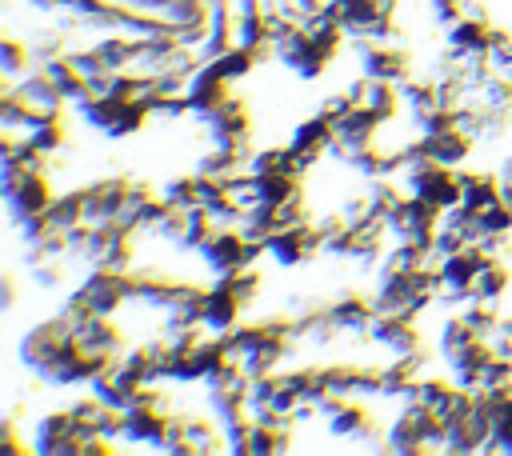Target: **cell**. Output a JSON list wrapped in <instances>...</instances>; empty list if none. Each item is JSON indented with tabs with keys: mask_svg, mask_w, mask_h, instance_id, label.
Here are the masks:
<instances>
[{
	"mask_svg": "<svg viewBox=\"0 0 512 456\" xmlns=\"http://www.w3.org/2000/svg\"><path fill=\"white\" fill-rule=\"evenodd\" d=\"M356 56H360L364 76L392 80V84H404V80L412 76V60H408V52H404V44H400V40H392V44L356 40Z\"/></svg>",
	"mask_w": 512,
	"mask_h": 456,
	"instance_id": "2",
	"label": "cell"
},
{
	"mask_svg": "<svg viewBox=\"0 0 512 456\" xmlns=\"http://www.w3.org/2000/svg\"><path fill=\"white\" fill-rule=\"evenodd\" d=\"M328 432L332 436H348V440H364V436H376V420L360 404V396H348L336 412H328Z\"/></svg>",
	"mask_w": 512,
	"mask_h": 456,
	"instance_id": "13",
	"label": "cell"
},
{
	"mask_svg": "<svg viewBox=\"0 0 512 456\" xmlns=\"http://www.w3.org/2000/svg\"><path fill=\"white\" fill-rule=\"evenodd\" d=\"M328 316L340 332H368L372 316H376V300L372 296H360V292H344L340 300L328 304Z\"/></svg>",
	"mask_w": 512,
	"mask_h": 456,
	"instance_id": "12",
	"label": "cell"
},
{
	"mask_svg": "<svg viewBox=\"0 0 512 456\" xmlns=\"http://www.w3.org/2000/svg\"><path fill=\"white\" fill-rule=\"evenodd\" d=\"M432 8H436V20H444V28H448L452 20H460L464 0H432Z\"/></svg>",
	"mask_w": 512,
	"mask_h": 456,
	"instance_id": "26",
	"label": "cell"
},
{
	"mask_svg": "<svg viewBox=\"0 0 512 456\" xmlns=\"http://www.w3.org/2000/svg\"><path fill=\"white\" fill-rule=\"evenodd\" d=\"M460 316H464V324H468L476 336H484V340L500 328V312H496V304H488V300H468V304H460Z\"/></svg>",
	"mask_w": 512,
	"mask_h": 456,
	"instance_id": "22",
	"label": "cell"
},
{
	"mask_svg": "<svg viewBox=\"0 0 512 456\" xmlns=\"http://www.w3.org/2000/svg\"><path fill=\"white\" fill-rule=\"evenodd\" d=\"M376 4H380L384 12H396V4H400V0H376Z\"/></svg>",
	"mask_w": 512,
	"mask_h": 456,
	"instance_id": "28",
	"label": "cell"
},
{
	"mask_svg": "<svg viewBox=\"0 0 512 456\" xmlns=\"http://www.w3.org/2000/svg\"><path fill=\"white\" fill-rule=\"evenodd\" d=\"M240 312H244V304H240L228 288L208 284V296H204V332L224 336V332L240 328Z\"/></svg>",
	"mask_w": 512,
	"mask_h": 456,
	"instance_id": "11",
	"label": "cell"
},
{
	"mask_svg": "<svg viewBox=\"0 0 512 456\" xmlns=\"http://www.w3.org/2000/svg\"><path fill=\"white\" fill-rule=\"evenodd\" d=\"M352 108H356V104H352V96H348V92H336V96L320 100V108H316V112H324V116H328L332 124H340V120H344V116H348Z\"/></svg>",
	"mask_w": 512,
	"mask_h": 456,
	"instance_id": "25",
	"label": "cell"
},
{
	"mask_svg": "<svg viewBox=\"0 0 512 456\" xmlns=\"http://www.w3.org/2000/svg\"><path fill=\"white\" fill-rule=\"evenodd\" d=\"M44 212H48L52 228H72V224H80V220H84V188H76V192H56Z\"/></svg>",
	"mask_w": 512,
	"mask_h": 456,
	"instance_id": "19",
	"label": "cell"
},
{
	"mask_svg": "<svg viewBox=\"0 0 512 456\" xmlns=\"http://www.w3.org/2000/svg\"><path fill=\"white\" fill-rule=\"evenodd\" d=\"M256 184H260V204L300 200V172H264V176H256Z\"/></svg>",
	"mask_w": 512,
	"mask_h": 456,
	"instance_id": "17",
	"label": "cell"
},
{
	"mask_svg": "<svg viewBox=\"0 0 512 456\" xmlns=\"http://www.w3.org/2000/svg\"><path fill=\"white\" fill-rule=\"evenodd\" d=\"M52 196L56 192H52V184H48L44 172H20V180L4 188V204H8V212H12L16 224L28 220V216H36V212H44L52 204Z\"/></svg>",
	"mask_w": 512,
	"mask_h": 456,
	"instance_id": "5",
	"label": "cell"
},
{
	"mask_svg": "<svg viewBox=\"0 0 512 456\" xmlns=\"http://www.w3.org/2000/svg\"><path fill=\"white\" fill-rule=\"evenodd\" d=\"M32 448L40 456H80V440H76V420L68 408L60 412H44L32 428Z\"/></svg>",
	"mask_w": 512,
	"mask_h": 456,
	"instance_id": "4",
	"label": "cell"
},
{
	"mask_svg": "<svg viewBox=\"0 0 512 456\" xmlns=\"http://www.w3.org/2000/svg\"><path fill=\"white\" fill-rule=\"evenodd\" d=\"M380 120H376V112H368L364 104H356L340 124H336V156L344 160L348 152H356V148H368V144H376V136H380Z\"/></svg>",
	"mask_w": 512,
	"mask_h": 456,
	"instance_id": "9",
	"label": "cell"
},
{
	"mask_svg": "<svg viewBox=\"0 0 512 456\" xmlns=\"http://www.w3.org/2000/svg\"><path fill=\"white\" fill-rule=\"evenodd\" d=\"M72 336H76V344L88 352V356H116L120 352V344H124V332L112 324V316H100V312H92V316H84L80 324H72Z\"/></svg>",
	"mask_w": 512,
	"mask_h": 456,
	"instance_id": "8",
	"label": "cell"
},
{
	"mask_svg": "<svg viewBox=\"0 0 512 456\" xmlns=\"http://www.w3.org/2000/svg\"><path fill=\"white\" fill-rule=\"evenodd\" d=\"M200 256H204V264L212 272H232V268H244L248 264V240H244L240 228H216L204 240Z\"/></svg>",
	"mask_w": 512,
	"mask_h": 456,
	"instance_id": "7",
	"label": "cell"
},
{
	"mask_svg": "<svg viewBox=\"0 0 512 456\" xmlns=\"http://www.w3.org/2000/svg\"><path fill=\"white\" fill-rule=\"evenodd\" d=\"M288 144H292V148L300 152V160L312 168L328 148H336V124H332L324 112H316V116H308V120H300V124L292 128Z\"/></svg>",
	"mask_w": 512,
	"mask_h": 456,
	"instance_id": "6",
	"label": "cell"
},
{
	"mask_svg": "<svg viewBox=\"0 0 512 456\" xmlns=\"http://www.w3.org/2000/svg\"><path fill=\"white\" fill-rule=\"evenodd\" d=\"M400 104H404V96H400V84H392V80H376V76H368V92H364V108H368V112H376V120H380V124H392V120L400 116Z\"/></svg>",
	"mask_w": 512,
	"mask_h": 456,
	"instance_id": "14",
	"label": "cell"
},
{
	"mask_svg": "<svg viewBox=\"0 0 512 456\" xmlns=\"http://www.w3.org/2000/svg\"><path fill=\"white\" fill-rule=\"evenodd\" d=\"M512 276H508V264L500 256H488V264L476 272V284H472V300H488V304H500V296L508 292Z\"/></svg>",
	"mask_w": 512,
	"mask_h": 456,
	"instance_id": "16",
	"label": "cell"
},
{
	"mask_svg": "<svg viewBox=\"0 0 512 456\" xmlns=\"http://www.w3.org/2000/svg\"><path fill=\"white\" fill-rule=\"evenodd\" d=\"M320 248H324V240H320V232H316L312 220H308V224H292V228H276V232L268 236V256H272L280 268H296V264L312 260Z\"/></svg>",
	"mask_w": 512,
	"mask_h": 456,
	"instance_id": "3",
	"label": "cell"
},
{
	"mask_svg": "<svg viewBox=\"0 0 512 456\" xmlns=\"http://www.w3.org/2000/svg\"><path fill=\"white\" fill-rule=\"evenodd\" d=\"M196 188H200V176L192 172V176H176V180H168V184L160 188V196H164L168 204L192 208V204H196Z\"/></svg>",
	"mask_w": 512,
	"mask_h": 456,
	"instance_id": "23",
	"label": "cell"
},
{
	"mask_svg": "<svg viewBox=\"0 0 512 456\" xmlns=\"http://www.w3.org/2000/svg\"><path fill=\"white\" fill-rule=\"evenodd\" d=\"M28 68H32V48L24 40H16V36H4L0 40V72H4V84L20 80Z\"/></svg>",
	"mask_w": 512,
	"mask_h": 456,
	"instance_id": "18",
	"label": "cell"
},
{
	"mask_svg": "<svg viewBox=\"0 0 512 456\" xmlns=\"http://www.w3.org/2000/svg\"><path fill=\"white\" fill-rule=\"evenodd\" d=\"M260 60H264V52L244 48V44H232L228 52H220V56H216V68H220V72H224V76L236 84V80H244V76H248V72L260 64Z\"/></svg>",
	"mask_w": 512,
	"mask_h": 456,
	"instance_id": "20",
	"label": "cell"
},
{
	"mask_svg": "<svg viewBox=\"0 0 512 456\" xmlns=\"http://www.w3.org/2000/svg\"><path fill=\"white\" fill-rule=\"evenodd\" d=\"M500 196H504V204H512V152L500 160Z\"/></svg>",
	"mask_w": 512,
	"mask_h": 456,
	"instance_id": "27",
	"label": "cell"
},
{
	"mask_svg": "<svg viewBox=\"0 0 512 456\" xmlns=\"http://www.w3.org/2000/svg\"><path fill=\"white\" fill-rule=\"evenodd\" d=\"M488 64L496 72H512V36L504 28H492V40H488Z\"/></svg>",
	"mask_w": 512,
	"mask_h": 456,
	"instance_id": "24",
	"label": "cell"
},
{
	"mask_svg": "<svg viewBox=\"0 0 512 456\" xmlns=\"http://www.w3.org/2000/svg\"><path fill=\"white\" fill-rule=\"evenodd\" d=\"M400 96H404V104L412 108V116H420V112H428V108H436L440 104V88H436V76L432 80H404L400 84Z\"/></svg>",
	"mask_w": 512,
	"mask_h": 456,
	"instance_id": "21",
	"label": "cell"
},
{
	"mask_svg": "<svg viewBox=\"0 0 512 456\" xmlns=\"http://www.w3.org/2000/svg\"><path fill=\"white\" fill-rule=\"evenodd\" d=\"M460 188H464L460 204L472 208L476 216L500 200V176H488V172H460Z\"/></svg>",
	"mask_w": 512,
	"mask_h": 456,
	"instance_id": "15",
	"label": "cell"
},
{
	"mask_svg": "<svg viewBox=\"0 0 512 456\" xmlns=\"http://www.w3.org/2000/svg\"><path fill=\"white\" fill-rule=\"evenodd\" d=\"M68 340H72V324L56 312L52 320H40L36 328H28V336L20 340V360L40 376V372L52 364V356H56Z\"/></svg>",
	"mask_w": 512,
	"mask_h": 456,
	"instance_id": "1",
	"label": "cell"
},
{
	"mask_svg": "<svg viewBox=\"0 0 512 456\" xmlns=\"http://www.w3.org/2000/svg\"><path fill=\"white\" fill-rule=\"evenodd\" d=\"M416 144H420V152L428 160L448 164V168H460L476 148V140L464 128H448V132H436V136H416Z\"/></svg>",
	"mask_w": 512,
	"mask_h": 456,
	"instance_id": "10",
	"label": "cell"
}]
</instances>
